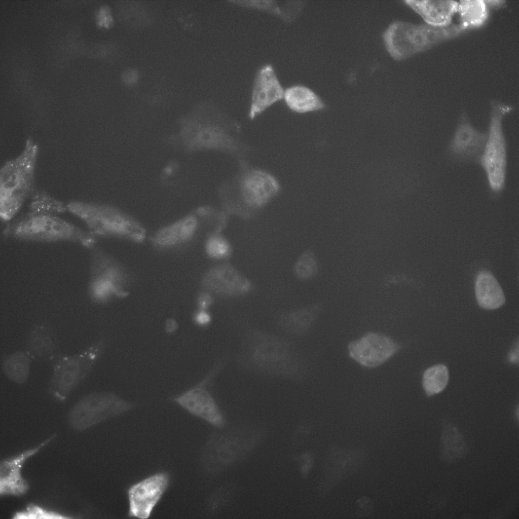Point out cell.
<instances>
[{
    "label": "cell",
    "mask_w": 519,
    "mask_h": 519,
    "mask_svg": "<svg viewBox=\"0 0 519 519\" xmlns=\"http://www.w3.org/2000/svg\"><path fill=\"white\" fill-rule=\"evenodd\" d=\"M283 99L290 109L299 113L319 110L325 107L323 101L314 91L302 85L287 88Z\"/></svg>",
    "instance_id": "cb8c5ba5"
},
{
    "label": "cell",
    "mask_w": 519,
    "mask_h": 519,
    "mask_svg": "<svg viewBox=\"0 0 519 519\" xmlns=\"http://www.w3.org/2000/svg\"><path fill=\"white\" fill-rule=\"evenodd\" d=\"M224 363V360L219 361L196 385L172 398L173 402L188 413L218 428L225 426L226 421L208 385Z\"/></svg>",
    "instance_id": "8fae6325"
},
{
    "label": "cell",
    "mask_w": 519,
    "mask_h": 519,
    "mask_svg": "<svg viewBox=\"0 0 519 519\" xmlns=\"http://www.w3.org/2000/svg\"><path fill=\"white\" fill-rule=\"evenodd\" d=\"M54 437H49L36 447L16 456L1 461L0 463L1 496H21L29 489V485L22 475L24 462L46 446Z\"/></svg>",
    "instance_id": "9a60e30c"
},
{
    "label": "cell",
    "mask_w": 519,
    "mask_h": 519,
    "mask_svg": "<svg viewBox=\"0 0 519 519\" xmlns=\"http://www.w3.org/2000/svg\"><path fill=\"white\" fill-rule=\"evenodd\" d=\"M106 345L100 339L81 352L62 354L52 364V374L47 386L48 393L59 402H64L88 376L101 356Z\"/></svg>",
    "instance_id": "52a82bcc"
},
{
    "label": "cell",
    "mask_w": 519,
    "mask_h": 519,
    "mask_svg": "<svg viewBox=\"0 0 519 519\" xmlns=\"http://www.w3.org/2000/svg\"><path fill=\"white\" fill-rule=\"evenodd\" d=\"M262 436L260 430L244 425L212 434L202 450V466L210 473L228 469L249 454L261 441Z\"/></svg>",
    "instance_id": "5b68a950"
},
{
    "label": "cell",
    "mask_w": 519,
    "mask_h": 519,
    "mask_svg": "<svg viewBox=\"0 0 519 519\" xmlns=\"http://www.w3.org/2000/svg\"><path fill=\"white\" fill-rule=\"evenodd\" d=\"M67 211L82 220L94 237L128 238L140 241L145 231L138 223L111 206L82 201L66 204Z\"/></svg>",
    "instance_id": "8992f818"
},
{
    "label": "cell",
    "mask_w": 519,
    "mask_h": 519,
    "mask_svg": "<svg viewBox=\"0 0 519 519\" xmlns=\"http://www.w3.org/2000/svg\"><path fill=\"white\" fill-rule=\"evenodd\" d=\"M475 292L477 303L484 309H496L505 302L501 287L489 272L481 271L478 273L475 281Z\"/></svg>",
    "instance_id": "7402d4cb"
},
{
    "label": "cell",
    "mask_w": 519,
    "mask_h": 519,
    "mask_svg": "<svg viewBox=\"0 0 519 519\" xmlns=\"http://www.w3.org/2000/svg\"><path fill=\"white\" fill-rule=\"evenodd\" d=\"M5 237L37 242H71L92 249L96 238L89 231L50 213L28 212L9 223L3 231Z\"/></svg>",
    "instance_id": "3957f363"
},
{
    "label": "cell",
    "mask_w": 519,
    "mask_h": 519,
    "mask_svg": "<svg viewBox=\"0 0 519 519\" xmlns=\"http://www.w3.org/2000/svg\"><path fill=\"white\" fill-rule=\"evenodd\" d=\"M362 457L358 451L330 448L324 461L321 486L324 492L353 474L360 465Z\"/></svg>",
    "instance_id": "e0dca14e"
},
{
    "label": "cell",
    "mask_w": 519,
    "mask_h": 519,
    "mask_svg": "<svg viewBox=\"0 0 519 519\" xmlns=\"http://www.w3.org/2000/svg\"><path fill=\"white\" fill-rule=\"evenodd\" d=\"M441 442V451L445 459L458 458L465 451V442L462 434L451 425L443 428Z\"/></svg>",
    "instance_id": "83f0119b"
},
{
    "label": "cell",
    "mask_w": 519,
    "mask_h": 519,
    "mask_svg": "<svg viewBox=\"0 0 519 519\" xmlns=\"http://www.w3.org/2000/svg\"><path fill=\"white\" fill-rule=\"evenodd\" d=\"M244 5L264 10H267L276 14H280L279 8L276 6L274 1H242Z\"/></svg>",
    "instance_id": "836d02e7"
},
{
    "label": "cell",
    "mask_w": 519,
    "mask_h": 519,
    "mask_svg": "<svg viewBox=\"0 0 519 519\" xmlns=\"http://www.w3.org/2000/svg\"><path fill=\"white\" fill-rule=\"evenodd\" d=\"M449 370L443 364H437L428 368L424 372L423 385L428 396L441 392L449 381Z\"/></svg>",
    "instance_id": "4316f807"
},
{
    "label": "cell",
    "mask_w": 519,
    "mask_h": 519,
    "mask_svg": "<svg viewBox=\"0 0 519 519\" xmlns=\"http://www.w3.org/2000/svg\"><path fill=\"white\" fill-rule=\"evenodd\" d=\"M280 190L276 178L269 173L255 168L243 170L235 183L236 203L233 210H254L269 203Z\"/></svg>",
    "instance_id": "30bf717a"
},
{
    "label": "cell",
    "mask_w": 519,
    "mask_h": 519,
    "mask_svg": "<svg viewBox=\"0 0 519 519\" xmlns=\"http://www.w3.org/2000/svg\"><path fill=\"white\" fill-rule=\"evenodd\" d=\"M212 303L211 295L208 293L201 294L198 299L199 310H207Z\"/></svg>",
    "instance_id": "d590c367"
},
{
    "label": "cell",
    "mask_w": 519,
    "mask_h": 519,
    "mask_svg": "<svg viewBox=\"0 0 519 519\" xmlns=\"http://www.w3.org/2000/svg\"><path fill=\"white\" fill-rule=\"evenodd\" d=\"M206 251L209 256L215 259L227 258L231 253V247L228 241L219 235L211 236L206 243Z\"/></svg>",
    "instance_id": "d6a6232c"
},
{
    "label": "cell",
    "mask_w": 519,
    "mask_h": 519,
    "mask_svg": "<svg viewBox=\"0 0 519 519\" xmlns=\"http://www.w3.org/2000/svg\"><path fill=\"white\" fill-rule=\"evenodd\" d=\"M466 30L460 24L436 27L395 21L385 29L382 38L391 57L401 60L455 38Z\"/></svg>",
    "instance_id": "277c9868"
},
{
    "label": "cell",
    "mask_w": 519,
    "mask_h": 519,
    "mask_svg": "<svg viewBox=\"0 0 519 519\" xmlns=\"http://www.w3.org/2000/svg\"><path fill=\"white\" fill-rule=\"evenodd\" d=\"M284 90L271 65L263 66L255 76L249 116L252 119L277 101L283 99Z\"/></svg>",
    "instance_id": "2e32d148"
},
{
    "label": "cell",
    "mask_w": 519,
    "mask_h": 519,
    "mask_svg": "<svg viewBox=\"0 0 519 519\" xmlns=\"http://www.w3.org/2000/svg\"><path fill=\"white\" fill-rule=\"evenodd\" d=\"M170 482L169 475L161 471L133 484L127 490L128 516L146 519L151 516Z\"/></svg>",
    "instance_id": "7c38bea8"
},
{
    "label": "cell",
    "mask_w": 519,
    "mask_h": 519,
    "mask_svg": "<svg viewBox=\"0 0 519 519\" xmlns=\"http://www.w3.org/2000/svg\"><path fill=\"white\" fill-rule=\"evenodd\" d=\"M488 7L484 1H462L458 3L460 24L466 30L479 27L486 21L488 17Z\"/></svg>",
    "instance_id": "484cf974"
},
{
    "label": "cell",
    "mask_w": 519,
    "mask_h": 519,
    "mask_svg": "<svg viewBox=\"0 0 519 519\" xmlns=\"http://www.w3.org/2000/svg\"><path fill=\"white\" fill-rule=\"evenodd\" d=\"M512 108L498 101L491 103L488 131L483 152L477 159L484 169L490 191L499 194L506 179L507 145L502 121Z\"/></svg>",
    "instance_id": "ba28073f"
},
{
    "label": "cell",
    "mask_w": 519,
    "mask_h": 519,
    "mask_svg": "<svg viewBox=\"0 0 519 519\" xmlns=\"http://www.w3.org/2000/svg\"><path fill=\"white\" fill-rule=\"evenodd\" d=\"M203 283L210 291L227 297L244 295L252 287L251 282L229 263L210 269L204 276Z\"/></svg>",
    "instance_id": "5bb4252c"
},
{
    "label": "cell",
    "mask_w": 519,
    "mask_h": 519,
    "mask_svg": "<svg viewBox=\"0 0 519 519\" xmlns=\"http://www.w3.org/2000/svg\"><path fill=\"white\" fill-rule=\"evenodd\" d=\"M25 351L32 359L51 364L62 354L52 325L46 321L31 328L26 341Z\"/></svg>",
    "instance_id": "ac0fdd59"
},
{
    "label": "cell",
    "mask_w": 519,
    "mask_h": 519,
    "mask_svg": "<svg viewBox=\"0 0 519 519\" xmlns=\"http://www.w3.org/2000/svg\"><path fill=\"white\" fill-rule=\"evenodd\" d=\"M173 15L176 23L186 33L193 38L198 36L200 24L193 9L187 7L178 6L174 8Z\"/></svg>",
    "instance_id": "4dcf8cb0"
},
{
    "label": "cell",
    "mask_w": 519,
    "mask_h": 519,
    "mask_svg": "<svg viewBox=\"0 0 519 519\" xmlns=\"http://www.w3.org/2000/svg\"><path fill=\"white\" fill-rule=\"evenodd\" d=\"M321 310L319 304L283 312L276 319L279 328L289 336L300 337L310 330Z\"/></svg>",
    "instance_id": "44dd1931"
},
{
    "label": "cell",
    "mask_w": 519,
    "mask_h": 519,
    "mask_svg": "<svg viewBox=\"0 0 519 519\" xmlns=\"http://www.w3.org/2000/svg\"><path fill=\"white\" fill-rule=\"evenodd\" d=\"M198 226L197 218L189 216L175 223L164 227L154 237V241L161 247H171L190 239Z\"/></svg>",
    "instance_id": "603a6c76"
},
{
    "label": "cell",
    "mask_w": 519,
    "mask_h": 519,
    "mask_svg": "<svg viewBox=\"0 0 519 519\" xmlns=\"http://www.w3.org/2000/svg\"><path fill=\"white\" fill-rule=\"evenodd\" d=\"M405 3L419 14L427 24L436 27L450 25L457 12L458 3L453 1L406 0Z\"/></svg>",
    "instance_id": "ffe728a7"
},
{
    "label": "cell",
    "mask_w": 519,
    "mask_h": 519,
    "mask_svg": "<svg viewBox=\"0 0 519 519\" xmlns=\"http://www.w3.org/2000/svg\"><path fill=\"white\" fill-rule=\"evenodd\" d=\"M178 325L175 320L170 318L168 319L165 324V331L168 333H172L177 330Z\"/></svg>",
    "instance_id": "8d00e7d4"
},
{
    "label": "cell",
    "mask_w": 519,
    "mask_h": 519,
    "mask_svg": "<svg viewBox=\"0 0 519 519\" xmlns=\"http://www.w3.org/2000/svg\"><path fill=\"white\" fill-rule=\"evenodd\" d=\"M487 132L475 129L465 116L462 117L451 140V154L459 159L478 158L484 149Z\"/></svg>",
    "instance_id": "d6986e66"
},
{
    "label": "cell",
    "mask_w": 519,
    "mask_h": 519,
    "mask_svg": "<svg viewBox=\"0 0 519 519\" xmlns=\"http://www.w3.org/2000/svg\"><path fill=\"white\" fill-rule=\"evenodd\" d=\"M14 519H67L73 517L47 510L34 504H29L24 509L16 512Z\"/></svg>",
    "instance_id": "1f68e13d"
},
{
    "label": "cell",
    "mask_w": 519,
    "mask_h": 519,
    "mask_svg": "<svg viewBox=\"0 0 519 519\" xmlns=\"http://www.w3.org/2000/svg\"><path fill=\"white\" fill-rule=\"evenodd\" d=\"M197 325L201 327L207 326L211 321L210 315L207 310H198L194 317Z\"/></svg>",
    "instance_id": "e575fe53"
},
{
    "label": "cell",
    "mask_w": 519,
    "mask_h": 519,
    "mask_svg": "<svg viewBox=\"0 0 519 519\" xmlns=\"http://www.w3.org/2000/svg\"><path fill=\"white\" fill-rule=\"evenodd\" d=\"M134 406V404L111 392L89 393L80 399L68 415L70 426L83 430L110 418L119 416Z\"/></svg>",
    "instance_id": "9c48e42d"
},
{
    "label": "cell",
    "mask_w": 519,
    "mask_h": 519,
    "mask_svg": "<svg viewBox=\"0 0 519 519\" xmlns=\"http://www.w3.org/2000/svg\"><path fill=\"white\" fill-rule=\"evenodd\" d=\"M39 147L30 138L22 152L2 167L0 171V215L10 221L25 201L35 192L34 173Z\"/></svg>",
    "instance_id": "7a4b0ae2"
},
{
    "label": "cell",
    "mask_w": 519,
    "mask_h": 519,
    "mask_svg": "<svg viewBox=\"0 0 519 519\" xmlns=\"http://www.w3.org/2000/svg\"><path fill=\"white\" fill-rule=\"evenodd\" d=\"M31 197L29 212L57 214L67 211L66 204L45 192H35Z\"/></svg>",
    "instance_id": "f546056e"
},
{
    "label": "cell",
    "mask_w": 519,
    "mask_h": 519,
    "mask_svg": "<svg viewBox=\"0 0 519 519\" xmlns=\"http://www.w3.org/2000/svg\"><path fill=\"white\" fill-rule=\"evenodd\" d=\"M350 357L366 367H377L391 358L399 349L391 338L370 332L348 345Z\"/></svg>",
    "instance_id": "4fadbf2b"
},
{
    "label": "cell",
    "mask_w": 519,
    "mask_h": 519,
    "mask_svg": "<svg viewBox=\"0 0 519 519\" xmlns=\"http://www.w3.org/2000/svg\"><path fill=\"white\" fill-rule=\"evenodd\" d=\"M32 360L25 350L16 351L3 356L2 368L8 379L22 385L28 380Z\"/></svg>",
    "instance_id": "d4e9b609"
},
{
    "label": "cell",
    "mask_w": 519,
    "mask_h": 519,
    "mask_svg": "<svg viewBox=\"0 0 519 519\" xmlns=\"http://www.w3.org/2000/svg\"><path fill=\"white\" fill-rule=\"evenodd\" d=\"M487 6L492 7V8H500L505 3L504 1H485Z\"/></svg>",
    "instance_id": "74e56055"
},
{
    "label": "cell",
    "mask_w": 519,
    "mask_h": 519,
    "mask_svg": "<svg viewBox=\"0 0 519 519\" xmlns=\"http://www.w3.org/2000/svg\"><path fill=\"white\" fill-rule=\"evenodd\" d=\"M320 269V264L315 252L312 249H307L296 261L293 272L298 279L308 281L317 277Z\"/></svg>",
    "instance_id": "f1b7e54d"
},
{
    "label": "cell",
    "mask_w": 519,
    "mask_h": 519,
    "mask_svg": "<svg viewBox=\"0 0 519 519\" xmlns=\"http://www.w3.org/2000/svg\"><path fill=\"white\" fill-rule=\"evenodd\" d=\"M236 359L245 370L263 377L297 381L303 375V363L294 344L260 328L245 332Z\"/></svg>",
    "instance_id": "6da1fadb"
}]
</instances>
